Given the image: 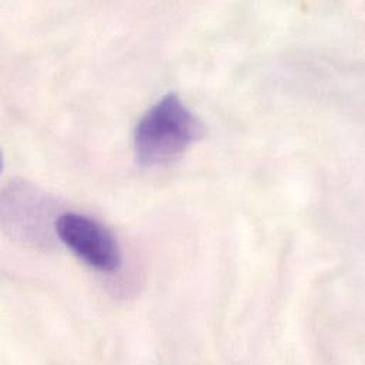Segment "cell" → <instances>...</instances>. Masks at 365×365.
Wrapping results in <instances>:
<instances>
[{
	"label": "cell",
	"mask_w": 365,
	"mask_h": 365,
	"mask_svg": "<svg viewBox=\"0 0 365 365\" xmlns=\"http://www.w3.org/2000/svg\"><path fill=\"white\" fill-rule=\"evenodd\" d=\"M203 134L202 121L186 107L180 96L170 93L154 104L135 127L137 160L145 168L170 165Z\"/></svg>",
	"instance_id": "cell-1"
},
{
	"label": "cell",
	"mask_w": 365,
	"mask_h": 365,
	"mask_svg": "<svg viewBox=\"0 0 365 365\" xmlns=\"http://www.w3.org/2000/svg\"><path fill=\"white\" fill-rule=\"evenodd\" d=\"M56 237L84 264L100 273H115L123 252L114 233L101 222L78 212L60 213L54 223Z\"/></svg>",
	"instance_id": "cell-2"
},
{
	"label": "cell",
	"mask_w": 365,
	"mask_h": 365,
	"mask_svg": "<svg viewBox=\"0 0 365 365\" xmlns=\"http://www.w3.org/2000/svg\"><path fill=\"white\" fill-rule=\"evenodd\" d=\"M51 213L50 197L30 183L11 182L3 190L1 225L14 239L34 247L48 246L57 219Z\"/></svg>",
	"instance_id": "cell-3"
}]
</instances>
